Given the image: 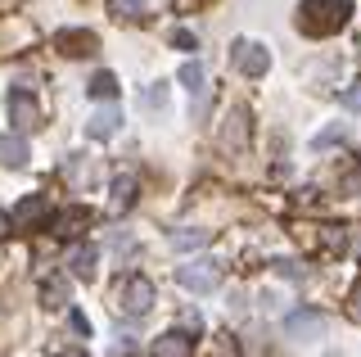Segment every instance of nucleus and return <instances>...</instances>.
<instances>
[{
	"instance_id": "obj_6",
	"label": "nucleus",
	"mask_w": 361,
	"mask_h": 357,
	"mask_svg": "<svg viewBox=\"0 0 361 357\" xmlns=\"http://www.w3.org/2000/svg\"><path fill=\"white\" fill-rule=\"evenodd\" d=\"M54 50L68 54V59H82V54L99 50V41H95V32H86V28H63V32H54Z\"/></svg>"
},
{
	"instance_id": "obj_18",
	"label": "nucleus",
	"mask_w": 361,
	"mask_h": 357,
	"mask_svg": "<svg viewBox=\"0 0 361 357\" xmlns=\"http://www.w3.org/2000/svg\"><path fill=\"white\" fill-rule=\"evenodd\" d=\"M203 244H212V231H172V249H203Z\"/></svg>"
},
{
	"instance_id": "obj_28",
	"label": "nucleus",
	"mask_w": 361,
	"mask_h": 357,
	"mask_svg": "<svg viewBox=\"0 0 361 357\" xmlns=\"http://www.w3.org/2000/svg\"><path fill=\"white\" fill-rule=\"evenodd\" d=\"M73 330H82V334H90V321L82 317V312H73Z\"/></svg>"
},
{
	"instance_id": "obj_8",
	"label": "nucleus",
	"mask_w": 361,
	"mask_h": 357,
	"mask_svg": "<svg viewBox=\"0 0 361 357\" xmlns=\"http://www.w3.org/2000/svg\"><path fill=\"white\" fill-rule=\"evenodd\" d=\"M154 357H195V339L185 330H167L154 339Z\"/></svg>"
},
{
	"instance_id": "obj_23",
	"label": "nucleus",
	"mask_w": 361,
	"mask_h": 357,
	"mask_svg": "<svg viewBox=\"0 0 361 357\" xmlns=\"http://www.w3.org/2000/svg\"><path fill=\"white\" fill-rule=\"evenodd\" d=\"M343 109H353V114H361V82H353L343 91Z\"/></svg>"
},
{
	"instance_id": "obj_4",
	"label": "nucleus",
	"mask_w": 361,
	"mask_h": 357,
	"mask_svg": "<svg viewBox=\"0 0 361 357\" xmlns=\"http://www.w3.org/2000/svg\"><path fill=\"white\" fill-rule=\"evenodd\" d=\"M231 63L240 68L244 77H262L267 68H271V50L262 46V41H248V37H240L231 46Z\"/></svg>"
},
{
	"instance_id": "obj_21",
	"label": "nucleus",
	"mask_w": 361,
	"mask_h": 357,
	"mask_svg": "<svg viewBox=\"0 0 361 357\" xmlns=\"http://www.w3.org/2000/svg\"><path fill=\"white\" fill-rule=\"evenodd\" d=\"M271 267H276V276H285V281H307V267H302V262H293V258H276V262H271Z\"/></svg>"
},
{
	"instance_id": "obj_11",
	"label": "nucleus",
	"mask_w": 361,
	"mask_h": 357,
	"mask_svg": "<svg viewBox=\"0 0 361 357\" xmlns=\"http://www.w3.org/2000/svg\"><path fill=\"white\" fill-rule=\"evenodd\" d=\"M95 262H99V249L95 244H82V249H73V258H68V272H73L77 281H95Z\"/></svg>"
},
{
	"instance_id": "obj_12",
	"label": "nucleus",
	"mask_w": 361,
	"mask_h": 357,
	"mask_svg": "<svg viewBox=\"0 0 361 357\" xmlns=\"http://www.w3.org/2000/svg\"><path fill=\"white\" fill-rule=\"evenodd\" d=\"M0 167H27V140L14 136V131H0Z\"/></svg>"
},
{
	"instance_id": "obj_26",
	"label": "nucleus",
	"mask_w": 361,
	"mask_h": 357,
	"mask_svg": "<svg viewBox=\"0 0 361 357\" xmlns=\"http://www.w3.org/2000/svg\"><path fill=\"white\" fill-rule=\"evenodd\" d=\"M180 321H185V326H195V330H203V317H199L195 308H185V317H180Z\"/></svg>"
},
{
	"instance_id": "obj_3",
	"label": "nucleus",
	"mask_w": 361,
	"mask_h": 357,
	"mask_svg": "<svg viewBox=\"0 0 361 357\" xmlns=\"http://www.w3.org/2000/svg\"><path fill=\"white\" fill-rule=\"evenodd\" d=\"M176 281H180V289H190V294H212V289L221 285V262H212V258L185 262V267H176Z\"/></svg>"
},
{
	"instance_id": "obj_19",
	"label": "nucleus",
	"mask_w": 361,
	"mask_h": 357,
	"mask_svg": "<svg viewBox=\"0 0 361 357\" xmlns=\"http://www.w3.org/2000/svg\"><path fill=\"white\" fill-rule=\"evenodd\" d=\"M343 140H348V127H343V122H330L325 131H316V136H312L316 150H330V145H343Z\"/></svg>"
},
{
	"instance_id": "obj_16",
	"label": "nucleus",
	"mask_w": 361,
	"mask_h": 357,
	"mask_svg": "<svg viewBox=\"0 0 361 357\" xmlns=\"http://www.w3.org/2000/svg\"><path fill=\"white\" fill-rule=\"evenodd\" d=\"M109 14L122 23H140L145 18V0H109Z\"/></svg>"
},
{
	"instance_id": "obj_17",
	"label": "nucleus",
	"mask_w": 361,
	"mask_h": 357,
	"mask_svg": "<svg viewBox=\"0 0 361 357\" xmlns=\"http://www.w3.org/2000/svg\"><path fill=\"white\" fill-rule=\"evenodd\" d=\"M86 95L90 99H113V95H118V77H113V73H95L86 82Z\"/></svg>"
},
{
	"instance_id": "obj_9",
	"label": "nucleus",
	"mask_w": 361,
	"mask_h": 357,
	"mask_svg": "<svg viewBox=\"0 0 361 357\" xmlns=\"http://www.w3.org/2000/svg\"><path fill=\"white\" fill-rule=\"evenodd\" d=\"M118 127H122V114H118V109H99V114L86 118V136L90 140H109Z\"/></svg>"
},
{
	"instance_id": "obj_32",
	"label": "nucleus",
	"mask_w": 361,
	"mask_h": 357,
	"mask_svg": "<svg viewBox=\"0 0 361 357\" xmlns=\"http://www.w3.org/2000/svg\"><path fill=\"white\" fill-rule=\"evenodd\" d=\"M5 231H9V217H5V213H0V240H5Z\"/></svg>"
},
{
	"instance_id": "obj_30",
	"label": "nucleus",
	"mask_w": 361,
	"mask_h": 357,
	"mask_svg": "<svg viewBox=\"0 0 361 357\" xmlns=\"http://www.w3.org/2000/svg\"><path fill=\"white\" fill-rule=\"evenodd\" d=\"M343 190H353V195H361V176H353V181L343 186Z\"/></svg>"
},
{
	"instance_id": "obj_25",
	"label": "nucleus",
	"mask_w": 361,
	"mask_h": 357,
	"mask_svg": "<svg viewBox=\"0 0 361 357\" xmlns=\"http://www.w3.org/2000/svg\"><path fill=\"white\" fill-rule=\"evenodd\" d=\"M172 41H176L180 50H195V32H185V28H180V32H172Z\"/></svg>"
},
{
	"instance_id": "obj_22",
	"label": "nucleus",
	"mask_w": 361,
	"mask_h": 357,
	"mask_svg": "<svg viewBox=\"0 0 361 357\" xmlns=\"http://www.w3.org/2000/svg\"><path fill=\"white\" fill-rule=\"evenodd\" d=\"M180 82H185V86H190V91H195V95H199V91H203V63H199V59H190V63H180Z\"/></svg>"
},
{
	"instance_id": "obj_15",
	"label": "nucleus",
	"mask_w": 361,
	"mask_h": 357,
	"mask_svg": "<svg viewBox=\"0 0 361 357\" xmlns=\"http://www.w3.org/2000/svg\"><path fill=\"white\" fill-rule=\"evenodd\" d=\"M86 222H90L86 208H68V213H59V222H54V236H77Z\"/></svg>"
},
{
	"instance_id": "obj_1",
	"label": "nucleus",
	"mask_w": 361,
	"mask_h": 357,
	"mask_svg": "<svg viewBox=\"0 0 361 357\" xmlns=\"http://www.w3.org/2000/svg\"><path fill=\"white\" fill-rule=\"evenodd\" d=\"M353 18V0H302L298 5V28L307 37H334Z\"/></svg>"
},
{
	"instance_id": "obj_29",
	"label": "nucleus",
	"mask_w": 361,
	"mask_h": 357,
	"mask_svg": "<svg viewBox=\"0 0 361 357\" xmlns=\"http://www.w3.org/2000/svg\"><path fill=\"white\" fill-rule=\"evenodd\" d=\"M353 312L361 317V281H357V289H353Z\"/></svg>"
},
{
	"instance_id": "obj_14",
	"label": "nucleus",
	"mask_w": 361,
	"mask_h": 357,
	"mask_svg": "<svg viewBox=\"0 0 361 357\" xmlns=\"http://www.w3.org/2000/svg\"><path fill=\"white\" fill-rule=\"evenodd\" d=\"M135 204V176H118L113 181V213H127Z\"/></svg>"
},
{
	"instance_id": "obj_5",
	"label": "nucleus",
	"mask_w": 361,
	"mask_h": 357,
	"mask_svg": "<svg viewBox=\"0 0 361 357\" xmlns=\"http://www.w3.org/2000/svg\"><path fill=\"white\" fill-rule=\"evenodd\" d=\"M285 330H289V339H321V334L330 330V317H325V312H312V308H298V312L285 317Z\"/></svg>"
},
{
	"instance_id": "obj_10",
	"label": "nucleus",
	"mask_w": 361,
	"mask_h": 357,
	"mask_svg": "<svg viewBox=\"0 0 361 357\" xmlns=\"http://www.w3.org/2000/svg\"><path fill=\"white\" fill-rule=\"evenodd\" d=\"M244 140H248V114L244 109H231V114H226V127H221V145L226 150H244Z\"/></svg>"
},
{
	"instance_id": "obj_31",
	"label": "nucleus",
	"mask_w": 361,
	"mask_h": 357,
	"mask_svg": "<svg viewBox=\"0 0 361 357\" xmlns=\"http://www.w3.org/2000/svg\"><path fill=\"white\" fill-rule=\"evenodd\" d=\"M59 357H86V353H82V349H63Z\"/></svg>"
},
{
	"instance_id": "obj_7",
	"label": "nucleus",
	"mask_w": 361,
	"mask_h": 357,
	"mask_svg": "<svg viewBox=\"0 0 361 357\" xmlns=\"http://www.w3.org/2000/svg\"><path fill=\"white\" fill-rule=\"evenodd\" d=\"M9 118H14L18 131H37L41 127V104L27 91H14V95H9Z\"/></svg>"
},
{
	"instance_id": "obj_20",
	"label": "nucleus",
	"mask_w": 361,
	"mask_h": 357,
	"mask_svg": "<svg viewBox=\"0 0 361 357\" xmlns=\"http://www.w3.org/2000/svg\"><path fill=\"white\" fill-rule=\"evenodd\" d=\"M41 298H45V308H68V281H45Z\"/></svg>"
},
{
	"instance_id": "obj_2",
	"label": "nucleus",
	"mask_w": 361,
	"mask_h": 357,
	"mask_svg": "<svg viewBox=\"0 0 361 357\" xmlns=\"http://www.w3.org/2000/svg\"><path fill=\"white\" fill-rule=\"evenodd\" d=\"M154 303H158V289H154V281H145V276H127V281L113 289V308L135 317V321H140Z\"/></svg>"
},
{
	"instance_id": "obj_13",
	"label": "nucleus",
	"mask_w": 361,
	"mask_h": 357,
	"mask_svg": "<svg viewBox=\"0 0 361 357\" xmlns=\"http://www.w3.org/2000/svg\"><path fill=\"white\" fill-rule=\"evenodd\" d=\"M45 213H50V199H45V195H27L14 208V226H32V222H41Z\"/></svg>"
},
{
	"instance_id": "obj_24",
	"label": "nucleus",
	"mask_w": 361,
	"mask_h": 357,
	"mask_svg": "<svg viewBox=\"0 0 361 357\" xmlns=\"http://www.w3.org/2000/svg\"><path fill=\"white\" fill-rule=\"evenodd\" d=\"M167 104V91L158 86V91H145V109H163Z\"/></svg>"
},
{
	"instance_id": "obj_27",
	"label": "nucleus",
	"mask_w": 361,
	"mask_h": 357,
	"mask_svg": "<svg viewBox=\"0 0 361 357\" xmlns=\"http://www.w3.org/2000/svg\"><path fill=\"white\" fill-rule=\"evenodd\" d=\"M217 357H235V339H231V334H226V339L217 344Z\"/></svg>"
}]
</instances>
